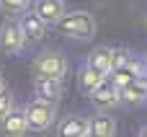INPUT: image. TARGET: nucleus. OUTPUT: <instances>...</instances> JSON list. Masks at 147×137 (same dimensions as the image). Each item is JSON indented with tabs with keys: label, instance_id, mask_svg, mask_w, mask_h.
<instances>
[{
	"label": "nucleus",
	"instance_id": "nucleus-3",
	"mask_svg": "<svg viewBox=\"0 0 147 137\" xmlns=\"http://www.w3.org/2000/svg\"><path fill=\"white\" fill-rule=\"evenodd\" d=\"M23 114H26L28 130H34V132H44V130H49V127L57 122V104L44 101V98H34V101L26 104Z\"/></svg>",
	"mask_w": 147,
	"mask_h": 137
},
{
	"label": "nucleus",
	"instance_id": "nucleus-17",
	"mask_svg": "<svg viewBox=\"0 0 147 137\" xmlns=\"http://www.w3.org/2000/svg\"><path fill=\"white\" fill-rule=\"evenodd\" d=\"M13 106H16V98H13V93L8 91V85H5V88L0 91V119H3V117L10 111Z\"/></svg>",
	"mask_w": 147,
	"mask_h": 137
},
{
	"label": "nucleus",
	"instance_id": "nucleus-18",
	"mask_svg": "<svg viewBox=\"0 0 147 137\" xmlns=\"http://www.w3.org/2000/svg\"><path fill=\"white\" fill-rule=\"evenodd\" d=\"M137 137H147V124H142V127H140V132H137Z\"/></svg>",
	"mask_w": 147,
	"mask_h": 137
},
{
	"label": "nucleus",
	"instance_id": "nucleus-12",
	"mask_svg": "<svg viewBox=\"0 0 147 137\" xmlns=\"http://www.w3.org/2000/svg\"><path fill=\"white\" fill-rule=\"evenodd\" d=\"M34 96L57 104L62 98V80L59 78H36L34 80Z\"/></svg>",
	"mask_w": 147,
	"mask_h": 137
},
{
	"label": "nucleus",
	"instance_id": "nucleus-21",
	"mask_svg": "<svg viewBox=\"0 0 147 137\" xmlns=\"http://www.w3.org/2000/svg\"><path fill=\"white\" fill-rule=\"evenodd\" d=\"M145 23H147V21H145Z\"/></svg>",
	"mask_w": 147,
	"mask_h": 137
},
{
	"label": "nucleus",
	"instance_id": "nucleus-16",
	"mask_svg": "<svg viewBox=\"0 0 147 137\" xmlns=\"http://www.w3.org/2000/svg\"><path fill=\"white\" fill-rule=\"evenodd\" d=\"M31 3L34 0H0V10L3 13H10V16H18V13L28 10Z\"/></svg>",
	"mask_w": 147,
	"mask_h": 137
},
{
	"label": "nucleus",
	"instance_id": "nucleus-5",
	"mask_svg": "<svg viewBox=\"0 0 147 137\" xmlns=\"http://www.w3.org/2000/svg\"><path fill=\"white\" fill-rule=\"evenodd\" d=\"M88 98H90V106L96 109V111H111V109H116V106H121V96H119V85L106 75L90 93H88Z\"/></svg>",
	"mask_w": 147,
	"mask_h": 137
},
{
	"label": "nucleus",
	"instance_id": "nucleus-1",
	"mask_svg": "<svg viewBox=\"0 0 147 137\" xmlns=\"http://www.w3.org/2000/svg\"><path fill=\"white\" fill-rule=\"evenodd\" d=\"M59 31L67 36V39H75V41H90L96 34H98V21L93 18V13L88 10H72V13H65L59 21H57Z\"/></svg>",
	"mask_w": 147,
	"mask_h": 137
},
{
	"label": "nucleus",
	"instance_id": "nucleus-7",
	"mask_svg": "<svg viewBox=\"0 0 147 137\" xmlns=\"http://www.w3.org/2000/svg\"><path fill=\"white\" fill-rule=\"evenodd\" d=\"M119 96H121V104H127V106L147 104V75L129 78L124 85H119Z\"/></svg>",
	"mask_w": 147,
	"mask_h": 137
},
{
	"label": "nucleus",
	"instance_id": "nucleus-15",
	"mask_svg": "<svg viewBox=\"0 0 147 137\" xmlns=\"http://www.w3.org/2000/svg\"><path fill=\"white\" fill-rule=\"evenodd\" d=\"M88 62H90L93 67H98L103 75H109L111 67H114V47H109V44L96 47V49L88 54Z\"/></svg>",
	"mask_w": 147,
	"mask_h": 137
},
{
	"label": "nucleus",
	"instance_id": "nucleus-6",
	"mask_svg": "<svg viewBox=\"0 0 147 137\" xmlns=\"http://www.w3.org/2000/svg\"><path fill=\"white\" fill-rule=\"evenodd\" d=\"M26 47V36L16 21H5L0 26V52L3 54H21Z\"/></svg>",
	"mask_w": 147,
	"mask_h": 137
},
{
	"label": "nucleus",
	"instance_id": "nucleus-2",
	"mask_svg": "<svg viewBox=\"0 0 147 137\" xmlns=\"http://www.w3.org/2000/svg\"><path fill=\"white\" fill-rule=\"evenodd\" d=\"M140 75H147L145 57H140L124 47H114V67H111L109 78L116 85H124L129 78H140Z\"/></svg>",
	"mask_w": 147,
	"mask_h": 137
},
{
	"label": "nucleus",
	"instance_id": "nucleus-20",
	"mask_svg": "<svg viewBox=\"0 0 147 137\" xmlns=\"http://www.w3.org/2000/svg\"><path fill=\"white\" fill-rule=\"evenodd\" d=\"M145 65H147V54H145Z\"/></svg>",
	"mask_w": 147,
	"mask_h": 137
},
{
	"label": "nucleus",
	"instance_id": "nucleus-10",
	"mask_svg": "<svg viewBox=\"0 0 147 137\" xmlns=\"http://www.w3.org/2000/svg\"><path fill=\"white\" fill-rule=\"evenodd\" d=\"M88 124H90V119L80 117V114L62 117L57 122V137H88Z\"/></svg>",
	"mask_w": 147,
	"mask_h": 137
},
{
	"label": "nucleus",
	"instance_id": "nucleus-14",
	"mask_svg": "<svg viewBox=\"0 0 147 137\" xmlns=\"http://www.w3.org/2000/svg\"><path fill=\"white\" fill-rule=\"evenodd\" d=\"M103 78H106V75H103L98 67H93L90 62H83V65H80V70H78V88L88 96V93H90V91H93Z\"/></svg>",
	"mask_w": 147,
	"mask_h": 137
},
{
	"label": "nucleus",
	"instance_id": "nucleus-19",
	"mask_svg": "<svg viewBox=\"0 0 147 137\" xmlns=\"http://www.w3.org/2000/svg\"><path fill=\"white\" fill-rule=\"evenodd\" d=\"M5 85H8V83H5V75H3V70H0V91H3Z\"/></svg>",
	"mask_w": 147,
	"mask_h": 137
},
{
	"label": "nucleus",
	"instance_id": "nucleus-8",
	"mask_svg": "<svg viewBox=\"0 0 147 137\" xmlns=\"http://www.w3.org/2000/svg\"><path fill=\"white\" fill-rule=\"evenodd\" d=\"M18 26H21V31H23V36H26V41H41V39H47V23L31 10H23V13H18V21H16Z\"/></svg>",
	"mask_w": 147,
	"mask_h": 137
},
{
	"label": "nucleus",
	"instance_id": "nucleus-9",
	"mask_svg": "<svg viewBox=\"0 0 147 137\" xmlns=\"http://www.w3.org/2000/svg\"><path fill=\"white\" fill-rule=\"evenodd\" d=\"M0 130H3V137H26L28 122H26L23 109H16V106H13V109L0 119Z\"/></svg>",
	"mask_w": 147,
	"mask_h": 137
},
{
	"label": "nucleus",
	"instance_id": "nucleus-13",
	"mask_svg": "<svg viewBox=\"0 0 147 137\" xmlns=\"http://www.w3.org/2000/svg\"><path fill=\"white\" fill-rule=\"evenodd\" d=\"M88 137H116V119L109 117V111H98L88 124Z\"/></svg>",
	"mask_w": 147,
	"mask_h": 137
},
{
	"label": "nucleus",
	"instance_id": "nucleus-11",
	"mask_svg": "<svg viewBox=\"0 0 147 137\" xmlns=\"http://www.w3.org/2000/svg\"><path fill=\"white\" fill-rule=\"evenodd\" d=\"M34 13L47 26H57V21L67 13V8H65V0H36L34 3Z\"/></svg>",
	"mask_w": 147,
	"mask_h": 137
},
{
	"label": "nucleus",
	"instance_id": "nucleus-4",
	"mask_svg": "<svg viewBox=\"0 0 147 137\" xmlns=\"http://www.w3.org/2000/svg\"><path fill=\"white\" fill-rule=\"evenodd\" d=\"M34 75L36 78H65L67 70H70V62L62 52H41L36 60H34Z\"/></svg>",
	"mask_w": 147,
	"mask_h": 137
}]
</instances>
